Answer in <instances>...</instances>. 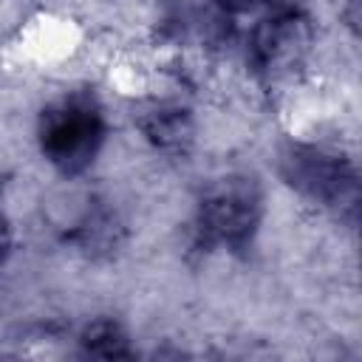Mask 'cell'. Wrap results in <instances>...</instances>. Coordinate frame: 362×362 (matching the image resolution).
<instances>
[{
	"mask_svg": "<svg viewBox=\"0 0 362 362\" xmlns=\"http://www.w3.org/2000/svg\"><path fill=\"white\" fill-rule=\"evenodd\" d=\"M300 42V23L291 14L266 20L255 34V62L260 68H277L294 57Z\"/></svg>",
	"mask_w": 362,
	"mask_h": 362,
	"instance_id": "277c9868",
	"label": "cell"
},
{
	"mask_svg": "<svg viewBox=\"0 0 362 362\" xmlns=\"http://www.w3.org/2000/svg\"><path fill=\"white\" fill-rule=\"evenodd\" d=\"M105 141V116L90 96H65L40 116V150L65 175L88 170Z\"/></svg>",
	"mask_w": 362,
	"mask_h": 362,
	"instance_id": "6da1fadb",
	"label": "cell"
},
{
	"mask_svg": "<svg viewBox=\"0 0 362 362\" xmlns=\"http://www.w3.org/2000/svg\"><path fill=\"white\" fill-rule=\"evenodd\" d=\"M280 173L286 184L305 198L354 221L359 204V175L345 156L314 144H288L280 153Z\"/></svg>",
	"mask_w": 362,
	"mask_h": 362,
	"instance_id": "7a4b0ae2",
	"label": "cell"
},
{
	"mask_svg": "<svg viewBox=\"0 0 362 362\" xmlns=\"http://www.w3.org/2000/svg\"><path fill=\"white\" fill-rule=\"evenodd\" d=\"M260 223V189L252 178L218 181L198 206V235L206 246L246 249Z\"/></svg>",
	"mask_w": 362,
	"mask_h": 362,
	"instance_id": "3957f363",
	"label": "cell"
},
{
	"mask_svg": "<svg viewBox=\"0 0 362 362\" xmlns=\"http://www.w3.org/2000/svg\"><path fill=\"white\" fill-rule=\"evenodd\" d=\"M82 351L88 356H102V359H124V356H133V348H130V339L127 334L122 331V325L110 322V320H99L93 325L85 328L82 339H79Z\"/></svg>",
	"mask_w": 362,
	"mask_h": 362,
	"instance_id": "5b68a950",
	"label": "cell"
},
{
	"mask_svg": "<svg viewBox=\"0 0 362 362\" xmlns=\"http://www.w3.org/2000/svg\"><path fill=\"white\" fill-rule=\"evenodd\" d=\"M141 127L158 147H181V141L189 139V119L181 107H156L147 113Z\"/></svg>",
	"mask_w": 362,
	"mask_h": 362,
	"instance_id": "8992f818",
	"label": "cell"
},
{
	"mask_svg": "<svg viewBox=\"0 0 362 362\" xmlns=\"http://www.w3.org/2000/svg\"><path fill=\"white\" fill-rule=\"evenodd\" d=\"M226 11H246V8H252L257 0H218Z\"/></svg>",
	"mask_w": 362,
	"mask_h": 362,
	"instance_id": "52a82bcc",
	"label": "cell"
}]
</instances>
